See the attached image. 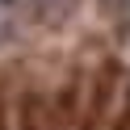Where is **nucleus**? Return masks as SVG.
Listing matches in <instances>:
<instances>
[{
	"instance_id": "f257e3e1",
	"label": "nucleus",
	"mask_w": 130,
	"mask_h": 130,
	"mask_svg": "<svg viewBox=\"0 0 130 130\" xmlns=\"http://www.w3.org/2000/svg\"><path fill=\"white\" fill-rule=\"evenodd\" d=\"M126 88H130V80H126V71H122L118 59L88 63L84 67V96H80L76 130H105V126H113Z\"/></svg>"
},
{
	"instance_id": "f03ea898",
	"label": "nucleus",
	"mask_w": 130,
	"mask_h": 130,
	"mask_svg": "<svg viewBox=\"0 0 130 130\" xmlns=\"http://www.w3.org/2000/svg\"><path fill=\"white\" fill-rule=\"evenodd\" d=\"M13 130H67L59 113V96L55 84L38 76H17V92H13Z\"/></svg>"
},
{
	"instance_id": "7ed1b4c3",
	"label": "nucleus",
	"mask_w": 130,
	"mask_h": 130,
	"mask_svg": "<svg viewBox=\"0 0 130 130\" xmlns=\"http://www.w3.org/2000/svg\"><path fill=\"white\" fill-rule=\"evenodd\" d=\"M13 92H17V80L0 71V130H13Z\"/></svg>"
}]
</instances>
